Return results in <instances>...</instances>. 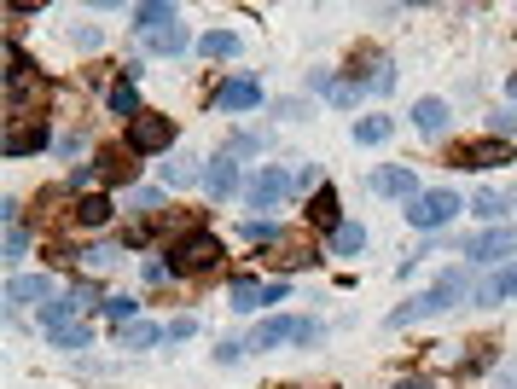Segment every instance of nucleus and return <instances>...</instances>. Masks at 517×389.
Returning a JSON list of instances; mask_svg holds the SVG:
<instances>
[{
	"label": "nucleus",
	"mask_w": 517,
	"mask_h": 389,
	"mask_svg": "<svg viewBox=\"0 0 517 389\" xmlns=\"http://www.w3.org/2000/svg\"><path fill=\"white\" fill-rule=\"evenodd\" d=\"M267 302H285V279H232V308L256 314Z\"/></svg>",
	"instance_id": "0eeeda50"
},
{
	"label": "nucleus",
	"mask_w": 517,
	"mask_h": 389,
	"mask_svg": "<svg viewBox=\"0 0 517 389\" xmlns=\"http://www.w3.org/2000/svg\"><path fill=\"white\" fill-rule=\"evenodd\" d=\"M291 192H297V186H291V175H285V169H274V163H262L250 180H244V203H250V210H279Z\"/></svg>",
	"instance_id": "20e7f679"
},
{
	"label": "nucleus",
	"mask_w": 517,
	"mask_h": 389,
	"mask_svg": "<svg viewBox=\"0 0 517 389\" xmlns=\"http://www.w3.org/2000/svg\"><path fill=\"white\" fill-rule=\"evenodd\" d=\"M221 256H227L221 238L209 233V227H198V233H187L175 250H169V267H175V273H209V267H221Z\"/></svg>",
	"instance_id": "f03ea898"
},
{
	"label": "nucleus",
	"mask_w": 517,
	"mask_h": 389,
	"mask_svg": "<svg viewBox=\"0 0 517 389\" xmlns=\"http://www.w3.org/2000/svg\"><path fill=\"white\" fill-rule=\"evenodd\" d=\"M53 343H58V349H88V343H93V332H88L82 320H65V325L53 332Z\"/></svg>",
	"instance_id": "c756f323"
},
{
	"label": "nucleus",
	"mask_w": 517,
	"mask_h": 389,
	"mask_svg": "<svg viewBox=\"0 0 517 389\" xmlns=\"http://www.w3.org/2000/svg\"><path fill=\"white\" fill-rule=\"evenodd\" d=\"M244 238H250V245H285V233H279L274 221H244Z\"/></svg>",
	"instance_id": "f704fd0d"
},
{
	"label": "nucleus",
	"mask_w": 517,
	"mask_h": 389,
	"mask_svg": "<svg viewBox=\"0 0 517 389\" xmlns=\"http://www.w3.org/2000/svg\"><path fill=\"white\" fill-rule=\"evenodd\" d=\"M309 262H320V256H314V245H302V238H285L279 256H274V267H309Z\"/></svg>",
	"instance_id": "cd10ccee"
},
{
	"label": "nucleus",
	"mask_w": 517,
	"mask_h": 389,
	"mask_svg": "<svg viewBox=\"0 0 517 389\" xmlns=\"http://www.w3.org/2000/svg\"><path fill=\"white\" fill-rule=\"evenodd\" d=\"M361 250H366V227L343 221L337 233H331V256H361Z\"/></svg>",
	"instance_id": "4be33fe9"
},
{
	"label": "nucleus",
	"mask_w": 517,
	"mask_h": 389,
	"mask_svg": "<svg viewBox=\"0 0 517 389\" xmlns=\"http://www.w3.org/2000/svg\"><path fill=\"white\" fill-rule=\"evenodd\" d=\"M471 210H477V215H483V221H488V227H495V221H500V215H506V198H500V192H477V203H471Z\"/></svg>",
	"instance_id": "72a5a7b5"
},
{
	"label": "nucleus",
	"mask_w": 517,
	"mask_h": 389,
	"mask_svg": "<svg viewBox=\"0 0 517 389\" xmlns=\"http://www.w3.org/2000/svg\"><path fill=\"white\" fill-rule=\"evenodd\" d=\"M488 134H495V140H506V134H517V111H495V123H488Z\"/></svg>",
	"instance_id": "4c0bfd02"
},
{
	"label": "nucleus",
	"mask_w": 517,
	"mask_h": 389,
	"mask_svg": "<svg viewBox=\"0 0 517 389\" xmlns=\"http://www.w3.org/2000/svg\"><path fill=\"white\" fill-rule=\"evenodd\" d=\"M302 337V320H291V314H279V320H262L250 332V343L244 349H279V343H297Z\"/></svg>",
	"instance_id": "9b49d317"
},
{
	"label": "nucleus",
	"mask_w": 517,
	"mask_h": 389,
	"mask_svg": "<svg viewBox=\"0 0 517 389\" xmlns=\"http://www.w3.org/2000/svg\"><path fill=\"white\" fill-rule=\"evenodd\" d=\"M204 186H209V198H232V192H239V163H232V157L221 151L215 163L204 169Z\"/></svg>",
	"instance_id": "4468645a"
},
{
	"label": "nucleus",
	"mask_w": 517,
	"mask_h": 389,
	"mask_svg": "<svg viewBox=\"0 0 517 389\" xmlns=\"http://www.w3.org/2000/svg\"><path fill=\"white\" fill-rule=\"evenodd\" d=\"M215 360H221V367H232V360H244V343H221V349H215Z\"/></svg>",
	"instance_id": "79ce46f5"
},
{
	"label": "nucleus",
	"mask_w": 517,
	"mask_h": 389,
	"mask_svg": "<svg viewBox=\"0 0 517 389\" xmlns=\"http://www.w3.org/2000/svg\"><path fill=\"white\" fill-rule=\"evenodd\" d=\"M506 297H517V262H506L495 279L477 285V302H483V308H495V302H506Z\"/></svg>",
	"instance_id": "2eb2a0df"
},
{
	"label": "nucleus",
	"mask_w": 517,
	"mask_h": 389,
	"mask_svg": "<svg viewBox=\"0 0 517 389\" xmlns=\"http://www.w3.org/2000/svg\"><path fill=\"white\" fill-rule=\"evenodd\" d=\"M198 53L204 58H232V53H239V35H232V30H209L198 41Z\"/></svg>",
	"instance_id": "a878e982"
},
{
	"label": "nucleus",
	"mask_w": 517,
	"mask_h": 389,
	"mask_svg": "<svg viewBox=\"0 0 517 389\" xmlns=\"http://www.w3.org/2000/svg\"><path fill=\"white\" fill-rule=\"evenodd\" d=\"M169 279H175V267H169V262H145V285H169Z\"/></svg>",
	"instance_id": "58836bf2"
},
{
	"label": "nucleus",
	"mask_w": 517,
	"mask_h": 389,
	"mask_svg": "<svg viewBox=\"0 0 517 389\" xmlns=\"http://www.w3.org/2000/svg\"><path fill=\"white\" fill-rule=\"evenodd\" d=\"M471 262H500V256H517V227H483V233L465 245Z\"/></svg>",
	"instance_id": "6e6552de"
},
{
	"label": "nucleus",
	"mask_w": 517,
	"mask_h": 389,
	"mask_svg": "<svg viewBox=\"0 0 517 389\" xmlns=\"http://www.w3.org/2000/svg\"><path fill=\"white\" fill-rule=\"evenodd\" d=\"M495 389H517V367H500L495 372Z\"/></svg>",
	"instance_id": "37998d69"
},
{
	"label": "nucleus",
	"mask_w": 517,
	"mask_h": 389,
	"mask_svg": "<svg viewBox=\"0 0 517 389\" xmlns=\"http://www.w3.org/2000/svg\"><path fill=\"white\" fill-rule=\"evenodd\" d=\"M163 180H169V186H192V180H204L198 157H187V151H180V157H169V163H163Z\"/></svg>",
	"instance_id": "412c9836"
},
{
	"label": "nucleus",
	"mask_w": 517,
	"mask_h": 389,
	"mask_svg": "<svg viewBox=\"0 0 517 389\" xmlns=\"http://www.w3.org/2000/svg\"><path fill=\"white\" fill-rule=\"evenodd\" d=\"M169 23H180V12L175 6H134V30H145V35H157V30H169Z\"/></svg>",
	"instance_id": "a211bd4d"
},
{
	"label": "nucleus",
	"mask_w": 517,
	"mask_h": 389,
	"mask_svg": "<svg viewBox=\"0 0 517 389\" xmlns=\"http://www.w3.org/2000/svg\"><path fill=\"white\" fill-rule=\"evenodd\" d=\"M453 163H460V169H500V163H512V145L495 140V134H483V140H460V145H453Z\"/></svg>",
	"instance_id": "423d86ee"
},
{
	"label": "nucleus",
	"mask_w": 517,
	"mask_h": 389,
	"mask_svg": "<svg viewBox=\"0 0 517 389\" xmlns=\"http://www.w3.org/2000/svg\"><path fill=\"white\" fill-rule=\"evenodd\" d=\"M23 250H30L23 227H6V267H18V262H23Z\"/></svg>",
	"instance_id": "c9c22d12"
},
{
	"label": "nucleus",
	"mask_w": 517,
	"mask_h": 389,
	"mask_svg": "<svg viewBox=\"0 0 517 389\" xmlns=\"http://www.w3.org/2000/svg\"><path fill=\"white\" fill-rule=\"evenodd\" d=\"M53 297V279H41V273H12V285H6V308L18 314L23 302H47Z\"/></svg>",
	"instance_id": "f8f14e48"
},
{
	"label": "nucleus",
	"mask_w": 517,
	"mask_h": 389,
	"mask_svg": "<svg viewBox=\"0 0 517 389\" xmlns=\"http://www.w3.org/2000/svg\"><path fill=\"white\" fill-rule=\"evenodd\" d=\"M215 105H221V111H256V105H262V82H256V76L221 82V88H215Z\"/></svg>",
	"instance_id": "9d476101"
},
{
	"label": "nucleus",
	"mask_w": 517,
	"mask_h": 389,
	"mask_svg": "<svg viewBox=\"0 0 517 389\" xmlns=\"http://www.w3.org/2000/svg\"><path fill=\"white\" fill-rule=\"evenodd\" d=\"M76 221H82V227H105V221H110V198H100V192H93V198H82V203H76Z\"/></svg>",
	"instance_id": "c85d7f7f"
},
{
	"label": "nucleus",
	"mask_w": 517,
	"mask_h": 389,
	"mask_svg": "<svg viewBox=\"0 0 517 389\" xmlns=\"http://www.w3.org/2000/svg\"><path fill=\"white\" fill-rule=\"evenodd\" d=\"M309 221H314V227H331V233L343 227V221H337V192H331V186H320L314 198H309Z\"/></svg>",
	"instance_id": "6ab92c4d"
},
{
	"label": "nucleus",
	"mask_w": 517,
	"mask_h": 389,
	"mask_svg": "<svg viewBox=\"0 0 517 389\" xmlns=\"http://www.w3.org/2000/svg\"><path fill=\"white\" fill-rule=\"evenodd\" d=\"M390 134H396L390 117H361V123H355V145H384Z\"/></svg>",
	"instance_id": "b1692460"
},
{
	"label": "nucleus",
	"mask_w": 517,
	"mask_h": 389,
	"mask_svg": "<svg viewBox=\"0 0 517 389\" xmlns=\"http://www.w3.org/2000/svg\"><path fill=\"white\" fill-rule=\"evenodd\" d=\"M70 41H76V47H100V30H93V23H82V30H70Z\"/></svg>",
	"instance_id": "ea45409f"
},
{
	"label": "nucleus",
	"mask_w": 517,
	"mask_h": 389,
	"mask_svg": "<svg viewBox=\"0 0 517 389\" xmlns=\"http://www.w3.org/2000/svg\"><path fill=\"white\" fill-rule=\"evenodd\" d=\"M465 290H471V273L465 267H448V273L436 279L430 290H418V297H407L396 314H390V325H413V320H436V314H448L453 302H465Z\"/></svg>",
	"instance_id": "f257e3e1"
},
{
	"label": "nucleus",
	"mask_w": 517,
	"mask_h": 389,
	"mask_svg": "<svg viewBox=\"0 0 517 389\" xmlns=\"http://www.w3.org/2000/svg\"><path fill=\"white\" fill-rule=\"evenodd\" d=\"M117 256H122L117 245H93V250H82V267H88V273H110V267H117Z\"/></svg>",
	"instance_id": "7c9ffc66"
},
{
	"label": "nucleus",
	"mask_w": 517,
	"mask_h": 389,
	"mask_svg": "<svg viewBox=\"0 0 517 389\" xmlns=\"http://www.w3.org/2000/svg\"><path fill=\"white\" fill-rule=\"evenodd\" d=\"M372 192L413 203V198H418V175H413V169H401V163H384V169H372Z\"/></svg>",
	"instance_id": "1a4fd4ad"
},
{
	"label": "nucleus",
	"mask_w": 517,
	"mask_h": 389,
	"mask_svg": "<svg viewBox=\"0 0 517 389\" xmlns=\"http://www.w3.org/2000/svg\"><path fill=\"white\" fill-rule=\"evenodd\" d=\"M401 389H430V378H407V384H401Z\"/></svg>",
	"instance_id": "c03bdc74"
},
{
	"label": "nucleus",
	"mask_w": 517,
	"mask_h": 389,
	"mask_svg": "<svg viewBox=\"0 0 517 389\" xmlns=\"http://www.w3.org/2000/svg\"><path fill=\"white\" fill-rule=\"evenodd\" d=\"M291 186H302V192L314 186V192H320V169H297V175H291Z\"/></svg>",
	"instance_id": "a19ab883"
},
{
	"label": "nucleus",
	"mask_w": 517,
	"mask_h": 389,
	"mask_svg": "<svg viewBox=\"0 0 517 389\" xmlns=\"http://www.w3.org/2000/svg\"><path fill=\"white\" fill-rule=\"evenodd\" d=\"M23 76H30V58L18 41H6V88H23Z\"/></svg>",
	"instance_id": "2f4dec72"
},
{
	"label": "nucleus",
	"mask_w": 517,
	"mask_h": 389,
	"mask_svg": "<svg viewBox=\"0 0 517 389\" xmlns=\"http://www.w3.org/2000/svg\"><path fill=\"white\" fill-rule=\"evenodd\" d=\"M152 47H157V53H169V58L187 53V30H180V23H169V30H157V35H152Z\"/></svg>",
	"instance_id": "473e14b6"
},
{
	"label": "nucleus",
	"mask_w": 517,
	"mask_h": 389,
	"mask_svg": "<svg viewBox=\"0 0 517 389\" xmlns=\"http://www.w3.org/2000/svg\"><path fill=\"white\" fill-rule=\"evenodd\" d=\"M100 314H105V320L122 332V325H134V320H140V302H134V297H105V302H100Z\"/></svg>",
	"instance_id": "5701e85b"
},
{
	"label": "nucleus",
	"mask_w": 517,
	"mask_h": 389,
	"mask_svg": "<svg viewBox=\"0 0 517 389\" xmlns=\"http://www.w3.org/2000/svg\"><path fill=\"white\" fill-rule=\"evenodd\" d=\"M134 169H140L134 151H105L100 157V180H134Z\"/></svg>",
	"instance_id": "393cba45"
},
{
	"label": "nucleus",
	"mask_w": 517,
	"mask_h": 389,
	"mask_svg": "<svg viewBox=\"0 0 517 389\" xmlns=\"http://www.w3.org/2000/svg\"><path fill=\"white\" fill-rule=\"evenodd\" d=\"M453 215H460V198H453L448 186H436V192H418V198L407 203V221L418 227V233H436V227H448Z\"/></svg>",
	"instance_id": "39448f33"
},
{
	"label": "nucleus",
	"mask_w": 517,
	"mask_h": 389,
	"mask_svg": "<svg viewBox=\"0 0 517 389\" xmlns=\"http://www.w3.org/2000/svg\"><path fill=\"white\" fill-rule=\"evenodd\" d=\"M117 337H122V349H152V343H163L169 332H163V325H152V320H134V325H122Z\"/></svg>",
	"instance_id": "aec40b11"
},
{
	"label": "nucleus",
	"mask_w": 517,
	"mask_h": 389,
	"mask_svg": "<svg viewBox=\"0 0 517 389\" xmlns=\"http://www.w3.org/2000/svg\"><path fill=\"white\" fill-rule=\"evenodd\" d=\"M110 111H117V117H128V123L140 117V93H134V82H128V76H122L117 88H110Z\"/></svg>",
	"instance_id": "bb28decb"
},
{
	"label": "nucleus",
	"mask_w": 517,
	"mask_h": 389,
	"mask_svg": "<svg viewBox=\"0 0 517 389\" xmlns=\"http://www.w3.org/2000/svg\"><path fill=\"white\" fill-rule=\"evenodd\" d=\"M309 82H314V88H320V93H326V99H331V105H337V111H349V105H355V93H361V88H355V82H349V76H343V82H337V76H331V70H314V76H309Z\"/></svg>",
	"instance_id": "dca6fc26"
},
{
	"label": "nucleus",
	"mask_w": 517,
	"mask_h": 389,
	"mask_svg": "<svg viewBox=\"0 0 517 389\" xmlns=\"http://www.w3.org/2000/svg\"><path fill=\"white\" fill-rule=\"evenodd\" d=\"M163 332H169V337H175V343H180V337H192V332H198V320H192V314H175V320H169Z\"/></svg>",
	"instance_id": "e433bc0d"
},
{
	"label": "nucleus",
	"mask_w": 517,
	"mask_h": 389,
	"mask_svg": "<svg viewBox=\"0 0 517 389\" xmlns=\"http://www.w3.org/2000/svg\"><path fill=\"white\" fill-rule=\"evenodd\" d=\"M47 145V123L41 117H30V123H12V134H6V157L18 163V157H30V151H41Z\"/></svg>",
	"instance_id": "ddd939ff"
},
{
	"label": "nucleus",
	"mask_w": 517,
	"mask_h": 389,
	"mask_svg": "<svg viewBox=\"0 0 517 389\" xmlns=\"http://www.w3.org/2000/svg\"><path fill=\"white\" fill-rule=\"evenodd\" d=\"M169 140H175V117H163V111H140V117L128 123V151H134V157L169 151Z\"/></svg>",
	"instance_id": "7ed1b4c3"
},
{
	"label": "nucleus",
	"mask_w": 517,
	"mask_h": 389,
	"mask_svg": "<svg viewBox=\"0 0 517 389\" xmlns=\"http://www.w3.org/2000/svg\"><path fill=\"white\" fill-rule=\"evenodd\" d=\"M413 128L436 140V134L448 128V99H418V105H413Z\"/></svg>",
	"instance_id": "f3484780"
}]
</instances>
